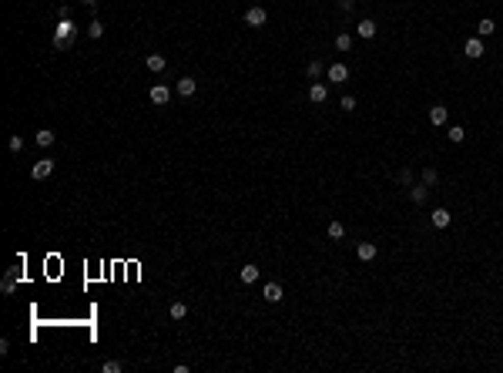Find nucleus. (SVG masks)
Wrapping results in <instances>:
<instances>
[{"mask_svg": "<svg viewBox=\"0 0 503 373\" xmlns=\"http://www.w3.org/2000/svg\"><path fill=\"white\" fill-rule=\"evenodd\" d=\"M7 148H10V152H24V138H20V135H10V141H7Z\"/></svg>", "mask_w": 503, "mask_h": 373, "instance_id": "a878e982", "label": "nucleus"}, {"mask_svg": "<svg viewBox=\"0 0 503 373\" xmlns=\"http://www.w3.org/2000/svg\"><path fill=\"white\" fill-rule=\"evenodd\" d=\"M463 54L473 57V61H476V57H483V41H480V37H470V41H466V47H463Z\"/></svg>", "mask_w": 503, "mask_h": 373, "instance_id": "9d476101", "label": "nucleus"}, {"mask_svg": "<svg viewBox=\"0 0 503 373\" xmlns=\"http://www.w3.org/2000/svg\"><path fill=\"white\" fill-rule=\"evenodd\" d=\"M262 296H265L269 303H279V300H282V286H279V283H269V286L262 289Z\"/></svg>", "mask_w": 503, "mask_h": 373, "instance_id": "f3484780", "label": "nucleus"}, {"mask_svg": "<svg viewBox=\"0 0 503 373\" xmlns=\"http://www.w3.org/2000/svg\"><path fill=\"white\" fill-rule=\"evenodd\" d=\"M352 7H356V0H339V10H342V14H349Z\"/></svg>", "mask_w": 503, "mask_h": 373, "instance_id": "7c9ffc66", "label": "nucleus"}, {"mask_svg": "<svg viewBox=\"0 0 503 373\" xmlns=\"http://www.w3.org/2000/svg\"><path fill=\"white\" fill-rule=\"evenodd\" d=\"M329 81H335V84H342V81H349V67H346V64H332V67H329Z\"/></svg>", "mask_w": 503, "mask_h": 373, "instance_id": "6e6552de", "label": "nucleus"}, {"mask_svg": "<svg viewBox=\"0 0 503 373\" xmlns=\"http://www.w3.org/2000/svg\"><path fill=\"white\" fill-rule=\"evenodd\" d=\"M144 64H148V71H151V74H161L168 67V61H165V54H148V57H144Z\"/></svg>", "mask_w": 503, "mask_h": 373, "instance_id": "0eeeda50", "label": "nucleus"}, {"mask_svg": "<svg viewBox=\"0 0 503 373\" xmlns=\"http://www.w3.org/2000/svg\"><path fill=\"white\" fill-rule=\"evenodd\" d=\"M446 118H449L446 105H433V108H430V121H433V125H446Z\"/></svg>", "mask_w": 503, "mask_h": 373, "instance_id": "f8f14e48", "label": "nucleus"}, {"mask_svg": "<svg viewBox=\"0 0 503 373\" xmlns=\"http://www.w3.org/2000/svg\"><path fill=\"white\" fill-rule=\"evenodd\" d=\"M175 91H178V94H181V97H192L195 91H198V81H195V78H181Z\"/></svg>", "mask_w": 503, "mask_h": 373, "instance_id": "1a4fd4ad", "label": "nucleus"}, {"mask_svg": "<svg viewBox=\"0 0 503 373\" xmlns=\"http://www.w3.org/2000/svg\"><path fill=\"white\" fill-rule=\"evenodd\" d=\"M322 71H326V64H322L319 57H315V61H309V67H305V74H309L312 81H319V78H322Z\"/></svg>", "mask_w": 503, "mask_h": 373, "instance_id": "a211bd4d", "label": "nucleus"}, {"mask_svg": "<svg viewBox=\"0 0 503 373\" xmlns=\"http://www.w3.org/2000/svg\"><path fill=\"white\" fill-rule=\"evenodd\" d=\"M54 138H57V135H54L50 128H40L37 135H34V141H37L40 148H50V145H54Z\"/></svg>", "mask_w": 503, "mask_h": 373, "instance_id": "2eb2a0df", "label": "nucleus"}, {"mask_svg": "<svg viewBox=\"0 0 503 373\" xmlns=\"http://www.w3.org/2000/svg\"><path fill=\"white\" fill-rule=\"evenodd\" d=\"M74 37H77V27L71 24V17H61V20H57V27H54V47H57V51H67Z\"/></svg>", "mask_w": 503, "mask_h": 373, "instance_id": "f257e3e1", "label": "nucleus"}, {"mask_svg": "<svg viewBox=\"0 0 503 373\" xmlns=\"http://www.w3.org/2000/svg\"><path fill=\"white\" fill-rule=\"evenodd\" d=\"M342 235H346L342 222H329V239H342Z\"/></svg>", "mask_w": 503, "mask_h": 373, "instance_id": "5701e85b", "label": "nucleus"}, {"mask_svg": "<svg viewBox=\"0 0 503 373\" xmlns=\"http://www.w3.org/2000/svg\"><path fill=\"white\" fill-rule=\"evenodd\" d=\"M476 34H480V37H490V34H496V24L490 20V17H483V20L476 24Z\"/></svg>", "mask_w": 503, "mask_h": 373, "instance_id": "6ab92c4d", "label": "nucleus"}, {"mask_svg": "<svg viewBox=\"0 0 503 373\" xmlns=\"http://www.w3.org/2000/svg\"><path fill=\"white\" fill-rule=\"evenodd\" d=\"M430 219H433V226H436V229H446L449 226V209H433Z\"/></svg>", "mask_w": 503, "mask_h": 373, "instance_id": "dca6fc26", "label": "nucleus"}, {"mask_svg": "<svg viewBox=\"0 0 503 373\" xmlns=\"http://www.w3.org/2000/svg\"><path fill=\"white\" fill-rule=\"evenodd\" d=\"M121 370H124L121 360H104V363H101V373H121Z\"/></svg>", "mask_w": 503, "mask_h": 373, "instance_id": "412c9836", "label": "nucleus"}, {"mask_svg": "<svg viewBox=\"0 0 503 373\" xmlns=\"http://www.w3.org/2000/svg\"><path fill=\"white\" fill-rule=\"evenodd\" d=\"M20 276H24V266H20V262H17V266H10L7 276H4V283H0V292H4V296H10V292L17 289V283H20Z\"/></svg>", "mask_w": 503, "mask_h": 373, "instance_id": "f03ea898", "label": "nucleus"}, {"mask_svg": "<svg viewBox=\"0 0 503 373\" xmlns=\"http://www.w3.org/2000/svg\"><path fill=\"white\" fill-rule=\"evenodd\" d=\"M50 171H54V162H50V158H40V162H34L31 175H34V179H47Z\"/></svg>", "mask_w": 503, "mask_h": 373, "instance_id": "423d86ee", "label": "nucleus"}, {"mask_svg": "<svg viewBox=\"0 0 503 373\" xmlns=\"http://www.w3.org/2000/svg\"><path fill=\"white\" fill-rule=\"evenodd\" d=\"M255 279H258V266H252V262L242 266V283H255Z\"/></svg>", "mask_w": 503, "mask_h": 373, "instance_id": "aec40b11", "label": "nucleus"}, {"mask_svg": "<svg viewBox=\"0 0 503 373\" xmlns=\"http://www.w3.org/2000/svg\"><path fill=\"white\" fill-rule=\"evenodd\" d=\"M148 97H151V105L165 108L168 101H171V88H165V84H154V88H151V94H148Z\"/></svg>", "mask_w": 503, "mask_h": 373, "instance_id": "20e7f679", "label": "nucleus"}, {"mask_svg": "<svg viewBox=\"0 0 503 373\" xmlns=\"http://www.w3.org/2000/svg\"><path fill=\"white\" fill-rule=\"evenodd\" d=\"M265 20H269V10L265 7H248L245 10V24L248 27H265Z\"/></svg>", "mask_w": 503, "mask_h": 373, "instance_id": "7ed1b4c3", "label": "nucleus"}, {"mask_svg": "<svg viewBox=\"0 0 503 373\" xmlns=\"http://www.w3.org/2000/svg\"><path fill=\"white\" fill-rule=\"evenodd\" d=\"M326 97H329V88H326L322 81H312V88H309V101H312V105H322Z\"/></svg>", "mask_w": 503, "mask_h": 373, "instance_id": "39448f33", "label": "nucleus"}, {"mask_svg": "<svg viewBox=\"0 0 503 373\" xmlns=\"http://www.w3.org/2000/svg\"><path fill=\"white\" fill-rule=\"evenodd\" d=\"M342 111H356V97H352V94L342 97Z\"/></svg>", "mask_w": 503, "mask_h": 373, "instance_id": "c756f323", "label": "nucleus"}, {"mask_svg": "<svg viewBox=\"0 0 503 373\" xmlns=\"http://www.w3.org/2000/svg\"><path fill=\"white\" fill-rule=\"evenodd\" d=\"M396 179H400V185H413V171H409V168H403L400 175H396Z\"/></svg>", "mask_w": 503, "mask_h": 373, "instance_id": "c85d7f7f", "label": "nucleus"}, {"mask_svg": "<svg viewBox=\"0 0 503 373\" xmlns=\"http://www.w3.org/2000/svg\"><path fill=\"white\" fill-rule=\"evenodd\" d=\"M352 47V34H339L335 37V51H349Z\"/></svg>", "mask_w": 503, "mask_h": 373, "instance_id": "b1692460", "label": "nucleus"}, {"mask_svg": "<svg viewBox=\"0 0 503 373\" xmlns=\"http://www.w3.org/2000/svg\"><path fill=\"white\" fill-rule=\"evenodd\" d=\"M168 313H171V319H184V316H188V306H184V303H171Z\"/></svg>", "mask_w": 503, "mask_h": 373, "instance_id": "4be33fe9", "label": "nucleus"}, {"mask_svg": "<svg viewBox=\"0 0 503 373\" xmlns=\"http://www.w3.org/2000/svg\"><path fill=\"white\" fill-rule=\"evenodd\" d=\"M436 182H439L436 168H423V185H436Z\"/></svg>", "mask_w": 503, "mask_h": 373, "instance_id": "bb28decb", "label": "nucleus"}, {"mask_svg": "<svg viewBox=\"0 0 503 373\" xmlns=\"http://www.w3.org/2000/svg\"><path fill=\"white\" fill-rule=\"evenodd\" d=\"M88 34H91V37H94V41H97V37H101V34H104V24H101V20H91Z\"/></svg>", "mask_w": 503, "mask_h": 373, "instance_id": "cd10ccee", "label": "nucleus"}, {"mask_svg": "<svg viewBox=\"0 0 503 373\" xmlns=\"http://www.w3.org/2000/svg\"><path fill=\"white\" fill-rule=\"evenodd\" d=\"M84 4H88V7H94V4H97V0H84Z\"/></svg>", "mask_w": 503, "mask_h": 373, "instance_id": "2f4dec72", "label": "nucleus"}, {"mask_svg": "<svg viewBox=\"0 0 503 373\" xmlns=\"http://www.w3.org/2000/svg\"><path fill=\"white\" fill-rule=\"evenodd\" d=\"M376 252H379V249H376L373 242H359V249H356V256H359L362 262H373V259H376Z\"/></svg>", "mask_w": 503, "mask_h": 373, "instance_id": "4468645a", "label": "nucleus"}, {"mask_svg": "<svg viewBox=\"0 0 503 373\" xmlns=\"http://www.w3.org/2000/svg\"><path fill=\"white\" fill-rule=\"evenodd\" d=\"M463 138H466V131L460 128V125H453V128H449V141H453V145H460Z\"/></svg>", "mask_w": 503, "mask_h": 373, "instance_id": "393cba45", "label": "nucleus"}, {"mask_svg": "<svg viewBox=\"0 0 503 373\" xmlns=\"http://www.w3.org/2000/svg\"><path fill=\"white\" fill-rule=\"evenodd\" d=\"M409 198H413L416 205H423L426 198H430V185H423V182H419V185H413V188H409Z\"/></svg>", "mask_w": 503, "mask_h": 373, "instance_id": "9b49d317", "label": "nucleus"}, {"mask_svg": "<svg viewBox=\"0 0 503 373\" xmlns=\"http://www.w3.org/2000/svg\"><path fill=\"white\" fill-rule=\"evenodd\" d=\"M356 34L366 37V41H369V37H376V20H369V17H366V20H359V24H356Z\"/></svg>", "mask_w": 503, "mask_h": 373, "instance_id": "ddd939ff", "label": "nucleus"}]
</instances>
